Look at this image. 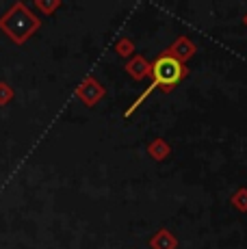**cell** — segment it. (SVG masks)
Instances as JSON below:
<instances>
[{
    "instance_id": "1",
    "label": "cell",
    "mask_w": 247,
    "mask_h": 249,
    "mask_svg": "<svg viewBox=\"0 0 247 249\" xmlns=\"http://www.w3.org/2000/svg\"><path fill=\"white\" fill-rule=\"evenodd\" d=\"M39 28H41V18L35 16L22 0H16L0 16V31L16 46H24Z\"/></svg>"
},
{
    "instance_id": "2",
    "label": "cell",
    "mask_w": 247,
    "mask_h": 249,
    "mask_svg": "<svg viewBox=\"0 0 247 249\" xmlns=\"http://www.w3.org/2000/svg\"><path fill=\"white\" fill-rule=\"evenodd\" d=\"M152 74H154V80H152V85L139 95V98H137V102L132 104L130 108H128L126 115H130L132 111H135V108L139 107V104L143 102V100L148 98V95L156 87H172V85L178 83V80L182 78V74H184V68L180 65V61L174 59V56H160V59H156V63L152 65Z\"/></svg>"
},
{
    "instance_id": "3",
    "label": "cell",
    "mask_w": 247,
    "mask_h": 249,
    "mask_svg": "<svg viewBox=\"0 0 247 249\" xmlns=\"http://www.w3.org/2000/svg\"><path fill=\"white\" fill-rule=\"evenodd\" d=\"M100 93H102V91H100V87L93 83V80H87V83H83V87L78 89V98L85 100L87 104L96 102V100L100 98Z\"/></svg>"
},
{
    "instance_id": "4",
    "label": "cell",
    "mask_w": 247,
    "mask_h": 249,
    "mask_svg": "<svg viewBox=\"0 0 247 249\" xmlns=\"http://www.w3.org/2000/svg\"><path fill=\"white\" fill-rule=\"evenodd\" d=\"M61 7V0H35V9L44 16H52Z\"/></svg>"
},
{
    "instance_id": "5",
    "label": "cell",
    "mask_w": 247,
    "mask_h": 249,
    "mask_svg": "<svg viewBox=\"0 0 247 249\" xmlns=\"http://www.w3.org/2000/svg\"><path fill=\"white\" fill-rule=\"evenodd\" d=\"M13 95H16V91H13L11 85L0 80V107H7V104L13 100Z\"/></svg>"
}]
</instances>
